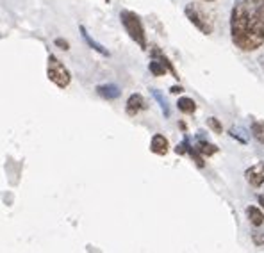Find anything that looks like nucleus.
Returning a JSON list of instances; mask_svg holds the SVG:
<instances>
[{"mask_svg": "<svg viewBox=\"0 0 264 253\" xmlns=\"http://www.w3.org/2000/svg\"><path fill=\"white\" fill-rule=\"evenodd\" d=\"M230 38L239 50L256 52L264 45V0H234Z\"/></svg>", "mask_w": 264, "mask_h": 253, "instance_id": "obj_1", "label": "nucleus"}, {"mask_svg": "<svg viewBox=\"0 0 264 253\" xmlns=\"http://www.w3.org/2000/svg\"><path fill=\"white\" fill-rule=\"evenodd\" d=\"M120 20H122V25L125 27V30H127V34L131 36L132 41L136 43V45H139V48L145 50L146 48V34H145V27H143L141 18L137 16L136 13L124 9V11L120 13Z\"/></svg>", "mask_w": 264, "mask_h": 253, "instance_id": "obj_2", "label": "nucleus"}, {"mask_svg": "<svg viewBox=\"0 0 264 253\" xmlns=\"http://www.w3.org/2000/svg\"><path fill=\"white\" fill-rule=\"evenodd\" d=\"M184 14H186V18H188V20L191 21L193 25L200 30L202 34H205V36L213 34L214 23H213V20H211V14H209L205 9H202L198 4H195V2L186 4V7H184Z\"/></svg>", "mask_w": 264, "mask_h": 253, "instance_id": "obj_3", "label": "nucleus"}, {"mask_svg": "<svg viewBox=\"0 0 264 253\" xmlns=\"http://www.w3.org/2000/svg\"><path fill=\"white\" fill-rule=\"evenodd\" d=\"M47 75L48 79L57 86V88L64 89L68 88L72 82V73L68 72V68L64 66L56 55H48V64H47Z\"/></svg>", "mask_w": 264, "mask_h": 253, "instance_id": "obj_4", "label": "nucleus"}, {"mask_svg": "<svg viewBox=\"0 0 264 253\" xmlns=\"http://www.w3.org/2000/svg\"><path fill=\"white\" fill-rule=\"evenodd\" d=\"M245 178H247V182L252 187L264 186V160L263 162H257V164L250 166V168L245 171Z\"/></svg>", "mask_w": 264, "mask_h": 253, "instance_id": "obj_5", "label": "nucleus"}, {"mask_svg": "<svg viewBox=\"0 0 264 253\" xmlns=\"http://www.w3.org/2000/svg\"><path fill=\"white\" fill-rule=\"evenodd\" d=\"M193 146H195L196 150H198V153H200V155H204V157L214 155V153H218V150H220L216 144L209 143V139L205 137V132L204 130L196 132V143L193 144Z\"/></svg>", "mask_w": 264, "mask_h": 253, "instance_id": "obj_6", "label": "nucleus"}, {"mask_svg": "<svg viewBox=\"0 0 264 253\" xmlns=\"http://www.w3.org/2000/svg\"><path fill=\"white\" fill-rule=\"evenodd\" d=\"M145 109H146V102H145V98H143V95L134 93V95L129 97L127 107H125V111H127L129 116H136L139 111H145Z\"/></svg>", "mask_w": 264, "mask_h": 253, "instance_id": "obj_7", "label": "nucleus"}, {"mask_svg": "<svg viewBox=\"0 0 264 253\" xmlns=\"http://www.w3.org/2000/svg\"><path fill=\"white\" fill-rule=\"evenodd\" d=\"M150 150L155 155H166L168 150H170V143L162 134H155L150 141Z\"/></svg>", "mask_w": 264, "mask_h": 253, "instance_id": "obj_8", "label": "nucleus"}, {"mask_svg": "<svg viewBox=\"0 0 264 253\" xmlns=\"http://www.w3.org/2000/svg\"><path fill=\"white\" fill-rule=\"evenodd\" d=\"M79 30H81L82 39H84V41H86V45H88V47H90V48H93V50H95V52H98V54L106 55V57H109V55H111V54H109V50H107V48L104 47V45H100V43H97L93 38H91V36H90V32L86 30V27H84V25H81V27H79Z\"/></svg>", "mask_w": 264, "mask_h": 253, "instance_id": "obj_9", "label": "nucleus"}, {"mask_svg": "<svg viewBox=\"0 0 264 253\" xmlns=\"http://www.w3.org/2000/svg\"><path fill=\"white\" fill-rule=\"evenodd\" d=\"M97 93L102 98H106V100H116L122 95V91L115 84H102V86H97Z\"/></svg>", "mask_w": 264, "mask_h": 253, "instance_id": "obj_10", "label": "nucleus"}, {"mask_svg": "<svg viewBox=\"0 0 264 253\" xmlns=\"http://www.w3.org/2000/svg\"><path fill=\"white\" fill-rule=\"evenodd\" d=\"M247 218L254 227H263L264 225V212L256 205L247 207Z\"/></svg>", "mask_w": 264, "mask_h": 253, "instance_id": "obj_11", "label": "nucleus"}, {"mask_svg": "<svg viewBox=\"0 0 264 253\" xmlns=\"http://www.w3.org/2000/svg\"><path fill=\"white\" fill-rule=\"evenodd\" d=\"M177 109L184 114H193L196 111V102L193 100V98L182 97V98H179V102H177Z\"/></svg>", "mask_w": 264, "mask_h": 253, "instance_id": "obj_12", "label": "nucleus"}, {"mask_svg": "<svg viewBox=\"0 0 264 253\" xmlns=\"http://www.w3.org/2000/svg\"><path fill=\"white\" fill-rule=\"evenodd\" d=\"M152 57H153V59H157V61H161V63H162V64H164V66H166V68H168V72H170V73H171V75H173V77H175V79H179V73L175 72V68H173V64H171V63H170V59H168L166 55L162 54V52H161V50H159V48H153V50H152Z\"/></svg>", "mask_w": 264, "mask_h": 253, "instance_id": "obj_13", "label": "nucleus"}, {"mask_svg": "<svg viewBox=\"0 0 264 253\" xmlns=\"http://www.w3.org/2000/svg\"><path fill=\"white\" fill-rule=\"evenodd\" d=\"M250 132L254 135V139L257 143L264 144V122H259V120H254L250 125Z\"/></svg>", "mask_w": 264, "mask_h": 253, "instance_id": "obj_14", "label": "nucleus"}, {"mask_svg": "<svg viewBox=\"0 0 264 253\" xmlns=\"http://www.w3.org/2000/svg\"><path fill=\"white\" fill-rule=\"evenodd\" d=\"M152 91V97L157 100V104L161 106V109H162V114H164V118H170V114H171V111H170V106H168V100L164 97H162V93L159 91V89H150Z\"/></svg>", "mask_w": 264, "mask_h": 253, "instance_id": "obj_15", "label": "nucleus"}, {"mask_svg": "<svg viewBox=\"0 0 264 253\" xmlns=\"http://www.w3.org/2000/svg\"><path fill=\"white\" fill-rule=\"evenodd\" d=\"M148 70H150V73H152L153 77H162V75H166V72H168V68L164 66L161 61H157V59L150 61V63H148Z\"/></svg>", "mask_w": 264, "mask_h": 253, "instance_id": "obj_16", "label": "nucleus"}, {"mask_svg": "<svg viewBox=\"0 0 264 253\" xmlns=\"http://www.w3.org/2000/svg\"><path fill=\"white\" fill-rule=\"evenodd\" d=\"M188 155L191 157L193 162H195V164L198 166V168H204V166H205V162H204V155H200V153H198V150H196V148L193 146L191 143H189V146H188Z\"/></svg>", "mask_w": 264, "mask_h": 253, "instance_id": "obj_17", "label": "nucleus"}, {"mask_svg": "<svg viewBox=\"0 0 264 253\" xmlns=\"http://www.w3.org/2000/svg\"><path fill=\"white\" fill-rule=\"evenodd\" d=\"M229 134L232 135L234 139H238L241 144H247L248 143V137L245 135V130H243V128H239V126H238V128H234V126H232V128L229 130Z\"/></svg>", "mask_w": 264, "mask_h": 253, "instance_id": "obj_18", "label": "nucleus"}, {"mask_svg": "<svg viewBox=\"0 0 264 253\" xmlns=\"http://www.w3.org/2000/svg\"><path fill=\"white\" fill-rule=\"evenodd\" d=\"M207 126L211 128V130L214 132V134H222L223 132V126H222V122L218 118H214V116H211V118H207Z\"/></svg>", "mask_w": 264, "mask_h": 253, "instance_id": "obj_19", "label": "nucleus"}, {"mask_svg": "<svg viewBox=\"0 0 264 253\" xmlns=\"http://www.w3.org/2000/svg\"><path fill=\"white\" fill-rule=\"evenodd\" d=\"M252 243L256 246H264V230H259V227H256V230L252 232Z\"/></svg>", "mask_w": 264, "mask_h": 253, "instance_id": "obj_20", "label": "nucleus"}, {"mask_svg": "<svg viewBox=\"0 0 264 253\" xmlns=\"http://www.w3.org/2000/svg\"><path fill=\"white\" fill-rule=\"evenodd\" d=\"M188 146H189V137L186 135L182 143L175 146V153H177V155H184V153H188Z\"/></svg>", "mask_w": 264, "mask_h": 253, "instance_id": "obj_21", "label": "nucleus"}, {"mask_svg": "<svg viewBox=\"0 0 264 253\" xmlns=\"http://www.w3.org/2000/svg\"><path fill=\"white\" fill-rule=\"evenodd\" d=\"M54 43H56V47H59L61 50H64V52L70 50V43L66 41V39H63V38H56V41H54Z\"/></svg>", "mask_w": 264, "mask_h": 253, "instance_id": "obj_22", "label": "nucleus"}, {"mask_svg": "<svg viewBox=\"0 0 264 253\" xmlns=\"http://www.w3.org/2000/svg\"><path fill=\"white\" fill-rule=\"evenodd\" d=\"M184 89H182V86H171L170 88V93H173V95H179V93H182Z\"/></svg>", "mask_w": 264, "mask_h": 253, "instance_id": "obj_23", "label": "nucleus"}, {"mask_svg": "<svg viewBox=\"0 0 264 253\" xmlns=\"http://www.w3.org/2000/svg\"><path fill=\"white\" fill-rule=\"evenodd\" d=\"M259 66L263 68V72H264V54H263V55H261V57H259Z\"/></svg>", "mask_w": 264, "mask_h": 253, "instance_id": "obj_24", "label": "nucleus"}, {"mask_svg": "<svg viewBox=\"0 0 264 253\" xmlns=\"http://www.w3.org/2000/svg\"><path fill=\"white\" fill-rule=\"evenodd\" d=\"M257 200H259V205L264 209V196H259V198H257Z\"/></svg>", "mask_w": 264, "mask_h": 253, "instance_id": "obj_25", "label": "nucleus"}, {"mask_svg": "<svg viewBox=\"0 0 264 253\" xmlns=\"http://www.w3.org/2000/svg\"><path fill=\"white\" fill-rule=\"evenodd\" d=\"M202 2H214V0H202Z\"/></svg>", "mask_w": 264, "mask_h": 253, "instance_id": "obj_26", "label": "nucleus"}, {"mask_svg": "<svg viewBox=\"0 0 264 253\" xmlns=\"http://www.w3.org/2000/svg\"><path fill=\"white\" fill-rule=\"evenodd\" d=\"M106 2H111V0H106Z\"/></svg>", "mask_w": 264, "mask_h": 253, "instance_id": "obj_27", "label": "nucleus"}]
</instances>
